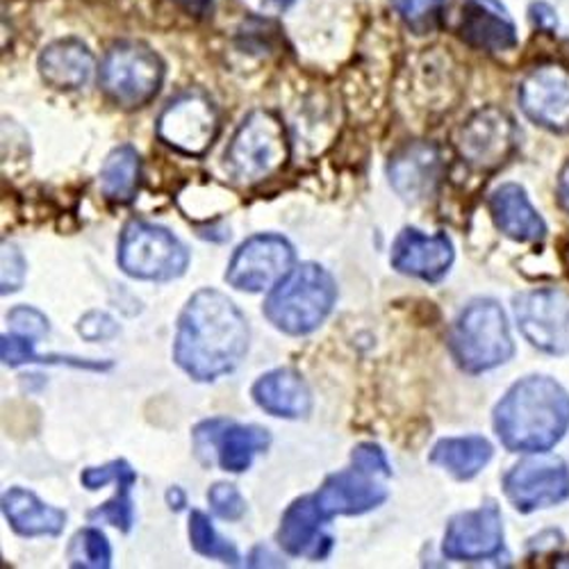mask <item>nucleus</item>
Instances as JSON below:
<instances>
[{"label": "nucleus", "mask_w": 569, "mask_h": 569, "mask_svg": "<svg viewBox=\"0 0 569 569\" xmlns=\"http://www.w3.org/2000/svg\"><path fill=\"white\" fill-rule=\"evenodd\" d=\"M515 141V121L499 108H486L473 112L462 123L458 132V151L469 167L492 171L510 158Z\"/></svg>", "instance_id": "ddd939ff"}, {"label": "nucleus", "mask_w": 569, "mask_h": 569, "mask_svg": "<svg viewBox=\"0 0 569 569\" xmlns=\"http://www.w3.org/2000/svg\"><path fill=\"white\" fill-rule=\"evenodd\" d=\"M26 258L23 253L14 247L3 242V276H0V284H3V295L21 290V284L26 280Z\"/></svg>", "instance_id": "f704fd0d"}, {"label": "nucleus", "mask_w": 569, "mask_h": 569, "mask_svg": "<svg viewBox=\"0 0 569 569\" xmlns=\"http://www.w3.org/2000/svg\"><path fill=\"white\" fill-rule=\"evenodd\" d=\"M271 445V436L260 426H244L230 419H208L197 426L194 449L203 465H212L214 458L221 469L242 473L253 465L258 453H264Z\"/></svg>", "instance_id": "9d476101"}, {"label": "nucleus", "mask_w": 569, "mask_h": 569, "mask_svg": "<svg viewBox=\"0 0 569 569\" xmlns=\"http://www.w3.org/2000/svg\"><path fill=\"white\" fill-rule=\"evenodd\" d=\"M395 10L417 34H429L440 26L445 0H392Z\"/></svg>", "instance_id": "c756f323"}, {"label": "nucleus", "mask_w": 569, "mask_h": 569, "mask_svg": "<svg viewBox=\"0 0 569 569\" xmlns=\"http://www.w3.org/2000/svg\"><path fill=\"white\" fill-rule=\"evenodd\" d=\"M164 80L162 60L139 41H121L101 64V89L121 108L147 106Z\"/></svg>", "instance_id": "0eeeda50"}, {"label": "nucleus", "mask_w": 569, "mask_h": 569, "mask_svg": "<svg viewBox=\"0 0 569 569\" xmlns=\"http://www.w3.org/2000/svg\"><path fill=\"white\" fill-rule=\"evenodd\" d=\"M249 338L240 308L217 290H199L178 317L173 358L194 381L210 383L244 360Z\"/></svg>", "instance_id": "f257e3e1"}, {"label": "nucleus", "mask_w": 569, "mask_h": 569, "mask_svg": "<svg viewBox=\"0 0 569 569\" xmlns=\"http://www.w3.org/2000/svg\"><path fill=\"white\" fill-rule=\"evenodd\" d=\"M326 521L328 517L321 512L315 497L297 499L280 519V549L295 558L323 560L333 549V538L323 531Z\"/></svg>", "instance_id": "6ab92c4d"}, {"label": "nucleus", "mask_w": 569, "mask_h": 569, "mask_svg": "<svg viewBox=\"0 0 569 569\" xmlns=\"http://www.w3.org/2000/svg\"><path fill=\"white\" fill-rule=\"evenodd\" d=\"M519 103L533 123L569 132V71L558 64L536 67L519 84Z\"/></svg>", "instance_id": "4468645a"}, {"label": "nucleus", "mask_w": 569, "mask_h": 569, "mask_svg": "<svg viewBox=\"0 0 569 569\" xmlns=\"http://www.w3.org/2000/svg\"><path fill=\"white\" fill-rule=\"evenodd\" d=\"M189 251L173 232L149 221H130L119 242V267L137 280H173L184 273Z\"/></svg>", "instance_id": "423d86ee"}, {"label": "nucleus", "mask_w": 569, "mask_h": 569, "mask_svg": "<svg viewBox=\"0 0 569 569\" xmlns=\"http://www.w3.org/2000/svg\"><path fill=\"white\" fill-rule=\"evenodd\" d=\"M189 540H192L194 551L206 558H212L226 565H240L242 560L240 551L217 533L210 517L201 510H194L189 515Z\"/></svg>", "instance_id": "cd10ccee"}, {"label": "nucleus", "mask_w": 569, "mask_h": 569, "mask_svg": "<svg viewBox=\"0 0 569 569\" xmlns=\"http://www.w3.org/2000/svg\"><path fill=\"white\" fill-rule=\"evenodd\" d=\"M558 201H560L562 210L569 212V162L562 167V171L558 176Z\"/></svg>", "instance_id": "58836bf2"}, {"label": "nucleus", "mask_w": 569, "mask_h": 569, "mask_svg": "<svg viewBox=\"0 0 569 569\" xmlns=\"http://www.w3.org/2000/svg\"><path fill=\"white\" fill-rule=\"evenodd\" d=\"M208 501H210V508L214 510V515L221 517V519H228V521L242 519L244 512H247L244 497L240 495V490H237L230 483L212 486L210 492H208Z\"/></svg>", "instance_id": "7c9ffc66"}, {"label": "nucleus", "mask_w": 569, "mask_h": 569, "mask_svg": "<svg viewBox=\"0 0 569 569\" xmlns=\"http://www.w3.org/2000/svg\"><path fill=\"white\" fill-rule=\"evenodd\" d=\"M503 490L519 512L549 508L569 497V469L556 456L521 460L506 473Z\"/></svg>", "instance_id": "f8f14e48"}, {"label": "nucleus", "mask_w": 569, "mask_h": 569, "mask_svg": "<svg viewBox=\"0 0 569 569\" xmlns=\"http://www.w3.org/2000/svg\"><path fill=\"white\" fill-rule=\"evenodd\" d=\"M173 3L194 17H206L212 10V0H173Z\"/></svg>", "instance_id": "4c0bfd02"}, {"label": "nucleus", "mask_w": 569, "mask_h": 569, "mask_svg": "<svg viewBox=\"0 0 569 569\" xmlns=\"http://www.w3.org/2000/svg\"><path fill=\"white\" fill-rule=\"evenodd\" d=\"M445 173L440 149L429 141H412L399 149L388 164V176L395 192L410 203L426 201L433 197Z\"/></svg>", "instance_id": "f3484780"}, {"label": "nucleus", "mask_w": 569, "mask_h": 569, "mask_svg": "<svg viewBox=\"0 0 569 569\" xmlns=\"http://www.w3.org/2000/svg\"><path fill=\"white\" fill-rule=\"evenodd\" d=\"M460 37L471 49L486 53H503L517 43L515 23L499 0H467L462 6Z\"/></svg>", "instance_id": "aec40b11"}, {"label": "nucleus", "mask_w": 569, "mask_h": 569, "mask_svg": "<svg viewBox=\"0 0 569 569\" xmlns=\"http://www.w3.org/2000/svg\"><path fill=\"white\" fill-rule=\"evenodd\" d=\"M253 401L271 417L301 419L312 410V392L306 378L295 369H273L260 376L253 390Z\"/></svg>", "instance_id": "412c9836"}, {"label": "nucleus", "mask_w": 569, "mask_h": 569, "mask_svg": "<svg viewBox=\"0 0 569 569\" xmlns=\"http://www.w3.org/2000/svg\"><path fill=\"white\" fill-rule=\"evenodd\" d=\"M351 465L373 473V477H381V479H390L392 477V465L386 456V451L373 445V442H362L353 449L351 453Z\"/></svg>", "instance_id": "2f4dec72"}, {"label": "nucleus", "mask_w": 569, "mask_h": 569, "mask_svg": "<svg viewBox=\"0 0 569 569\" xmlns=\"http://www.w3.org/2000/svg\"><path fill=\"white\" fill-rule=\"evenodd\" d=\"M515 317L521 336L551 356L569 353V295L562 290H536L515 297Z\"/></svg>", "instance_id": "9b49d317"}, {"label": "nucleus", "mask_w": 569, "mask_h": 569, "mask_svg": "<svg viewBox=\"0 0 569 569\" xmlns=\"http://www.w3.org/2000/svg\"><path fill=\"white\" fill-rule=\"evenodd\" d=\"M392 267L406 276L438 282L453 264V244L445 232L426 234L417 228H403L392 247Z\"/></svg>", "instance_id": "a211bd4d"}, {"label": "nucleus", "mask_w": 569, "mask_h": 569, "mask_svg": "<svg viewBox=\"0 0 569 569\" xmlns=\"http://www.w3.org/2000/svg\"><path fill=\"white\" fill-rule=\"evenodd\" d=\"M490 210L497 228L517 242H540L547 234V223L531 206L525 189L515 182L497 187L490 197Z\"/></svg>", "instance_id": "4be33fe9"}, {"label": "nucleus", "mask_w": 569, "mask_h": 569, "mask_svg": "<svg viewBox=\"0 0 569 569\" xmlns=\"http://www.w3.org/2000/svg\"><path fill=\"white\" fill-rule=\"evenodd\" d=\"M503 547V521L495 503H486L479 510L456 515L445 533L442 553L451 560L479 562L492 558Z\"/></svg>", "instance_id": "2eb2a0df"}, {"label": "nucleus", "mask_w": 569, "mask_h": 569, "mask_svg": "<svg viewBox=\"0 0 569 569\" xmlns=\"http://www.w3.org/2000/svg\"><path fill=\"white\" fill-rule=\"evenodd\" d=\"M515 353L501 306L492 299L471 301L453 323L451 356L467 373H483Z\"/></svg>", "instance_id": "39448f33"}, {"label": "nucleus", "mask_w": 569, "mask_h": 569, "mask_svg": "<svg viewBox=\"0 0 569 569\" xmlns=\"http://www.w3.org/2000/svg\"><path fill=\"white\" fill-rule=\"evenodd\" d=\"M93 56L80 39H60L39 56L41 78L56 89H80L89 82Z\"/></svg>", "instance_id": "b1692460"}, {"label": "nucleus", "mask_w": 569, "mask_h": 569, "mask_svg": "<svg viewBox=\"0 0 569 569\" xmlns=\"http://www.w3.org/2000/svg\"><path fill=\"white\" fill-rule=\"evenodd\" d=\"M295 247L282 234H253L234 251L226 271V282L249 295L269 292L295 269Z\"/></svg>", "instance_id": "6e6552de"}, {"label": "nucleus", "mask_w": 569, "mask_h": 569, "mask_svg": "<svg viewBox=\"0 0 569 569\" xmlns=\"http://www.w3.org/2000/svg\"><path fill=\"white\" fill-rule=\"evenodd\" d=\"M78 333L89 342H101L112 340L119 333V326L106 312H87L78 323Z\"/></svg>", "instance_id": "c9c22d12"}, {"label": "nucleus", "mask_w": 569, "mask_h": 569, "mask_svg": "<svg viewBox=\"0 0 569 569\" xmlns=\"http://www.w3.org/2000/svg\"><path fill=\"white\" fill-rule=\"evenodd\" d=\"M3 515L10 527L23 538L60 536L67 525V512L41 501L34 492L23 488H10L3 495Z\"/></svg>", "instance_id": "5701e85b"}, {"label": "nucleus", "mask_w": 569, "mask_h": 569, "mask_svg": "<svg viewBox=\"0 0 569 569\" xmlns=\"http://www.w3.org/2000/svg\"><path fill=\"white\" fill-rule=\"evenodd\" d=\"M137 481V471L130 467L128 460L121 458V467L117 473V495L101 508L91 510V521H108V525L117 527L119 531L128 533L134 525V508H132V488Z\"/></svg>", "instance_id": "bb28decb"}, {"label": "nucleus", "mask_w": 569, "mask_h": 569, "mask_svg": "<svg viewBox=\"0 0 569 569\" xmlns=\"http://www.w3.org/2000/svg\"><path fill=\"white\" fill-rule=\"evenodd\" d=\"M139 180H141V158L130 144L114 149L103 162L101 176H99L101 192L106 194V199L114 203H130L137 197Z\"/></svg>", "instance_id": "a878e982"}, {"label": "nucleus", "mask_w": 569, "mask_h": 569, "mask_svg": "<svg viewBox=\"0 0 569 569\" xmlns=\"http://www.w3.org/2000/svg\"><path fill=\"white\" fill-rule=\"evenodd\" d=\"M219 134V112L199 91H187L173 99L158 119V137L187 158H201Z\"/></svg>", "instance_id": "1a4fd4ad"}, {"label": "nucleus", "mask_w": 569, "mask_h": 569, "mask_svg": "<svg viewBox=\"0 0 569 569\" xmlns=\"http://www.w3.org/2000/svg\"><path fill=\"white\" fill-rule=\"evenodd\" d=\"M492 445L486 438H447L431 451V462L447 469L453 479L469 481L490 462Z\"/></svg>", "instance_id": "393cba45"}, {"label": "nucleus", "mask_w": 569, "mask_h": 569, "mask_svg": "<svg viewBox=\"0 0 569 569\" xmlns=\"http://www.w3.org/2000/svg\"><path fill=\"white\" fill-rule=\"evenodd\" d=\"M69 562L78 569H108L112 565V547L103 531L80 529L69 545Z\"/></svg>", "instance_id": "c85d7f7f"}, {"label": "nucleus", "mask_w": 569, "mask_h": 569, "mask_svg": "<svg viewBox=\"0 0 569 569\" xmlns=\"http://www.w3.org/2000/svg\"><path fill=\"white\" fill-rule=\"evenodd\" d=\"M381 477H373L358 467L330 473L315 495L321 512L333 519L340 515H362L388 501V488Z\"/></svg>", "instance_id": "dca6fc26"}, {"label": "nucleus", "mask_w": 569, "mask_h": 569, "mask_svg": "<svg viewBox=\"0 0 569 569\" xmlns=\"http://www.w3.org/2000/svg\"><path fill=\"white\" fill-rule=\"evenodd\" d=\"M0 358L8 367H21L26 362H41L43 358L34 353V342L32 338L26 336H3V342H0Z\"/></svg>", "instance_id": "72a5a7b5"}, {"label": "nucleus", "mask_w": 569, "mask_h": 569, "mask_svg": "<svg viewBox=\"0 0 569 569\" xmlns=\"http://www.w3.org/2000/svg\"><path fill=\"white\" fill-rule=\"evenodd\" d=\"M167 501H169L171 508L180 510V508L184 506V495H182V490H180V488H171V490L167 492Z\"/></svg>", "instance_id": "ea45409f"}, {"label": "nucleus", "mask_w": 569, "mask_h": 569, "mask_svg": "<svg viewBox=\"0 0 569 569\" xmlns=\"http://www.w3.org/2000/svg\"><path fill=\"white\" fill-rule=\"evenodd\" d=\"M531 17H533V23L542 30H556L558 28V19H556V12L547 6V3H536L531 8Z\"/></svg>", "instance_id": "e433bc0d"}, {"label": "nucleus", "mask_w": 569, "mask_h": 569, "mask_svg": "<svg viewBox=\"0 0 569 569\" xmlns=\"http://www.w3.org/2000/svg\"><path fill=\"white\" fill-rule=\"evenodd\" d=\"M290 160V139L282 121L269 110L251 112L234 130L226 149V171L240 187L258 184Z\"/></svg>", "instance_id": "20e7f679"}, {"label": "nucleus", "mask_w": 569, "mask_h": 569, "mask_svg": "<svg viewBox=\"0 0 569 569\" xmlns=\"http://www.w3.org/2000/svg\"><path fill=\"white\" fill-rule=\"evenodd\" d=\"M338 301V284L321 264L303 262L284 276L264 303V317L284 336H310Z\"/></svg>", "instance_id": "7ed1b4c3"}, {"label": "nucleus", "mask_w": 569, "mask_h": 569, "mask_svg": "<svg viewBox=\"0 0 569 569\" xmlns=\"http://www.w3.org/2000/svg\"><path fill=\"white\" fill-rule=\"evenodd\" d=\"M569 429V395L547 376L515 383L495 408V431L515 453H545Z\"/></svg>", "instance_id": "f03ea898"}, {"label": "nucleus", "mask_w": 569, "mask_h": 569, "mask_svg": "<svg viewBox=\"0 0 569 569\" xmlns=\"http://www.w3.org/2000/svg\"><path fill=\"white\" fill-rule=\"evenodd\" d=\"M8 321L12 323L14 333L32 338V340H39L49 333V319H46V315H41L37 308H30V306L14 308L8 315Z\"/></svg>", "instance_id": "473e14b6"}]
</instances>
